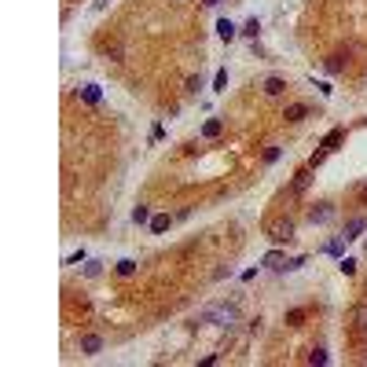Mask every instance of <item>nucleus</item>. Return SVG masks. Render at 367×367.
Masks as SVG:
<instances>
[{
  "mask_svg": "<svg viewBox=\"0 0 367 367\" xmlns=\"http://www.w3.org/2000/svg\"><path fill=\"white\" fill-rule=\"evenodd\" d=\"M268 239L272 242H290L294 239V224L290 220H272L268 224Z\"/></svg>",
  "mask_w": 367,
  "mask_h": 367,
  "instance_id": "f257e3e1",
  "label": "nucleus"
},
{
  "mask_svg": "<svg viewBox=\"0 0 367 367\" xmlns=\"http://www.w3.org/2000/svg\"><path fill=\"white\" fill-rule=\"evenodd\" d=\"M235 316H239V312H235V305H220V309H213V312H202L206 323H224V327L235 323Z\"/></svg>",
  "mask_w": 367,
  "mask_h": 367,
  "instance_id": "f03ea898",
  "label": "nucleus"
},
{
  "mask_svg": "<svg viewBox=\"0 0 367 367\" xmlns=\"http://www.w3.org/2000/svg\"><path fill=\"white\" fill-rule=\"evenodd\" d=\"M283 117H287L290 125H298V121H305V117H309V103H290L287 110H283Z\"/></svg>",
  "mask_w": 367,
  "mask_h": 367,
  "instance_id": "7ed1b4c3",
  "label": "nucleus"
},
{
  "mask_svg": "<svg viewBox=\"0 0 367 367\" xmlns=\"http://www.w3.org/2000/svg\"><path fill=\"white\" fill-rule=\"evenodd\" d=\"M217 33H220V41H235V37H239V33H242V30H239V26H235V22H231V19H220V22H217Z\"/></svg>",
  "mask_w": 367,
  "mask_h": 367,
  "instance_id": "20e7f679",
  "label": "nucleus"
},
{
  "mask_svg": "<svg viewBox=\"0 0 367 367\" xmlns=\"http://www.w3.org/2000/svg\"><path fill=\"white\" fill-rule=\"evenodd\" d=\"M99 349H103V338L99 334H85V338H81V352H85V356H96Z\"/></svg>",
  "mask_w": 367,
  "mask_h": 367,
  "instance_id": "39448f33",
  "label": "nucleus"
},
{
  "mask_svg": "<svg viewBox=\"0 0 367 367\" xmlns=\"http://www.w3.org/2000/svg\"><path fill=\"white\" fill-rule=\"evenodd\" d=\"M261 265H268V268H287V254H279V250H272V254H265V261Z\"/></svg>",
  "mask_w": 367,
  "mask_h": 367,
  "instance_id": "423d86ee",
  "label": "nucleus"
},
{
  "mask_svg": "<svg viewBox=\"0 0 367 367\" xmlns=\"http://www.w3.org/2000/svg\"><path fill=\"white\" fill-rule=\"evenodd\" d=\"M265 92H268V96H283V92H287V81H283V77H268Z\"/></svg>",
  "mask_w": 367,
  "mask_h": 367,
  "instance_id": "0eeeda50",
  "label": "nucleus"
},
{
  "mask_svg": "<svg viewBox=\"0 0 367 367\" xmlns=\"http://www.w3.org/2000/svg\"><path fill=\"white\" fill-rule=\"evenodd\" d=\"M81 99H85V103H99V99H103L99 85H81Z\"/></svg>",
  "mask_w": 367,
  "mask_h": 367,
  "instance_id": "6e6552de",
  "label": "nucleus"
},
{
  "mask_svg": "<svg viewBox=\"0 0 367 367\" xmlns=\"http://www.w3.org/2000/svg\"><path fill=\"white\" fill-rule=\"evenodd\" d=\"M309 217H312V224H323V220L334 217V206H319V209H312V213H309Z\"/></svg>",
  "mask_w": 367,
  "mask_h": 367,
  "instance_id": "1a4fd4ad",
  "label": "nucleus"
},
{
  "mask_svg": "<svg viewBox=\"0 0 367 367\" xmlns=\"http://www.w3.org/2000/svg\"><path fill=\"white\" fill-rule=\"evenodd\" d=\"M363 228H367V220H363V217H356V220L349 224V231H345V242H352V239H360V231H363Z\"/></svg>",
  "mask_w": 367,
  "mask_h": 367,
  "instance_id": "9d476101",
  "label": "nucleus"
},
{
  "mask_svg": "<svg viewBox=\"0 0 367 367\" xmlns=\"http://www.w3.org/2000/svg\"><path fill=\"white\" fill-rule=\"evenodd\" d=\"M220 129H224L220 117H209V121L202 125V136H209V140H213V136H220Z\"/></svg>",
  "mask_w": 367,
  "mask_h": 367,
  "instance_id": "9b49d317",
  "label": "nucleus"
},
{
  "mask_svg": "<svg viewBox=\"0 0 367 367\" xmlns=\"http://www.w3.org/2000/svg\"><path fill=\"white\" fill-rule=\"evenodd\" d=\"M213 92H228V70H217V77H213Z\"/></svg>",
  "mask_w": 367,
  "mask_h": 367,
  "instance_id": "f8f14e48",
  "label": "nucleus"
},
{
  "mask_svg": "<svg viewBox=\"0 0 367 367\" xmlns=\"http://www.w3.org/2000/svg\"><path fill=\"white\" fill-rule=\"evenodd\" d=\"M169 217H165V213H162V217H155V220H151V231H155V235H162V231H169Z\"/></svg>",
  "mask_w": 367,
  "mask_h": 367,
  "instance_id": "ddd939ff",
  "label": "nucleus"
},
{
  "mask_svg": "<svg viewBox=\"0 0 367 367\" xmlns=\"http://www.w3.org/2000/svg\"><path fill=\"white\" fill-rule=\"evenodd\" d=\"M341 59H345V55H330V59H327L323 66L330 70V74H338V70H345V63H341Z\"/></svg>",
  "mask_w": 367,
  "mask_h": 367,
  "instance_id": "4468645a",
  "label": "nucleus"
},
{
  "mask_svg": "<svg viewBox=\"0 0 367 367\" xmlns=\"http://www.w3.org/2000/svg\"><path fill=\"white\" fill-rule=\"evenodd\" d=\"M147 220H151L147 206H136V209H133V224H147Z\"/></svg>",
  "mask_w": 367,
  "mask_h": 367,
  "instance_id": "2eb2a0df",
  "label": "nucleus"
},
{
  "mask_svg": "<svg viewBox=\"0 0 367 367\" xmlns=\"http://www.w3.org/2000/svg\"><path fill=\"white\" fill-rule=\"evenodd\" d=\"M133 272H136V261H129V257L117 261V276H133Z\"/></svg>",
  "mask_w": 367,
  "mask_h": 367,
  "instance_id": "dca6fc26",
  "label": "nucleus"
},
{
  "mask_svg": "<svg viewBox=\"0 0 367 367\" xmlns=\"http://www.w3.org/2000/svg\"><path fill=\"white\" fill-rule=\"evenodd\" d=\"M338 140H341V129H334V133H330V136L323 140V151H330V147H334V144H338Z\"/></svg>",
  "mask_w": 367,
  "mask_h": 367,
  "instance_id": "f3484780",
  "label": "nucleus"
},
{
  "mask_svg": "<svg viewBox=\"0 0 367 367\" xmlns=\"http://www.w3.org/2000/svg\"><path fill=\"white\" fill-rule=\"evenodd\" d=\"M257 30H261V26H257V19H250V22L242 26V33H246V37H257Z\"/></svg>",
  "mask_w": 367,
  "mask_h": 367,
  "instance_id": "a211bd4d",
  "label": "nucleus"
},
{
  "mask_svg": "<svg viewBox=\"0 0 367 367\" xmlns=\"http://www.w3.org/2000/svg\"><path fill=\"white\" fill-rule=\"evenodd\" d=\"M341 272H345V276H352V272H356V261H349V257H345V261H341Z\"/></svg>",
  "mask_w": 367,
  "mask_h": 367,
  "instance_id": "6ab92c4d",
  "label": "nucleus"
},
{
  "mask_svg": "<svg viewBox=\"0 0 367 367\" xmlns=\"http://www.w3.org/2000/svg\"><path fill=\"white\" fill-rule=\"evenodd\" d=\"M301 319H305V312H301V309H294V312L287 316V323H301Z\"/></svg>",
  "mask_w": 367,
  "mask_h": 367,
  "instance_id": "aec40b11",
  "label": "nucleus"
},
{
  "mask_svg": "<svg viewBox=\"0 0 367 367\" xmlns=\"http://www.w3.org/2000/svg\"><path fill=\"white\" fill-rule=\"evenodd\" d=\"M202 4H209V8H217V4H220V0H202Z\"/></svg>",
  "mask_w": 367,
  "mask_h": 367,
  "instance_id": "412c9836",
  "label": "nucleus"
},
{
  "mask_svg": "<svg viewBox=\"0 0 367 367\" xmlns=\"http://www.w3.org/2000/svg\"><path fill=\"white\" fill-rule=\"evenodd\" d=\"M99 4H106V0H99Z\"/></svg>",
  "mask_w": 367,
  "mask_h": 367,
  "instance_id": "4be33fe9",
  "label": "nucleus"
}]
</instances>
